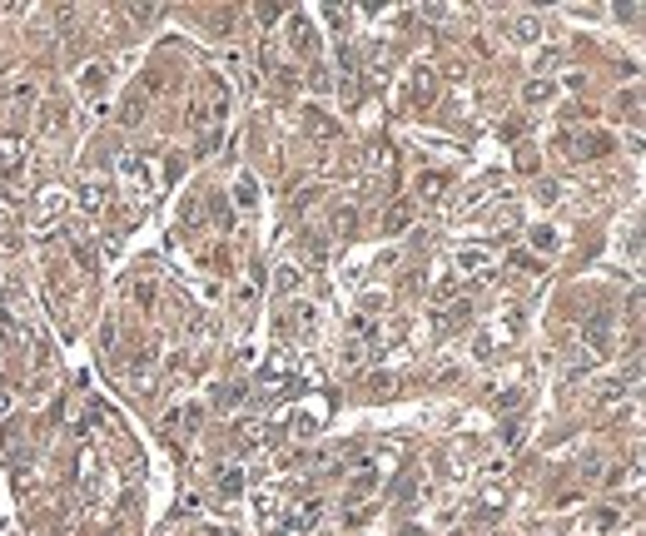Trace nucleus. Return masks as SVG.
<instances>
[{
	"mask_svg": "<svg viewBox=\"0 0 646 536\" xmlns=\"http://www.w3.org/2000/svg\"><path fill=\"white\" fill-rule=\"evenodd\" d=\"M587 338H592L597 348H607V313H597V318H592V328H587Z\"/></svg>",
	"mask_w": 646,
	"mask_h": 536,
	"instance_id": "1",
	"label": "nucleus"
},
{
	"mask_svg": "<svg viewBox=\"0 0 646 536\" xmlns=\"http://www.w3.org/2000/svg\"><path fill=\"white\" fill-rule=\"evenodd\" d=\"M219 487H224V497H234V492H239V472H224V482H219Z\"/></svg>",
	"mask_w": 646,
	"mask_h": 536,
	"instance_id": "2",
	"label": "nucleus"
}]
</instances>
